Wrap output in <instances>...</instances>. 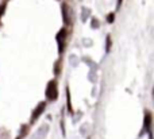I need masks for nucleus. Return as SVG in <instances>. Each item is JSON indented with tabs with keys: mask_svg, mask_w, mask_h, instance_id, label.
Here are the masks:
<instances>
[{
	"mask_svg": "<svg viewBox=\"0 0 154 139\" xmlns=\"http://www.w3.org/2000/svg\"><path fill=\"white\" fill-rule=\"evenodd\" d=\"M57 96H58V89H57V83L56 80H51L50 83L48 84V88H46V97L49 100H56Z\"/></svg>",
	"mask_w": 154,
	"mask_h": 139,
	"instance_id": "f257e3e1",
	"label": "nucleus"
},
{
	"mask_svg": "<svg viewBox=\"0 0 154 139\" xmlns=\"http://www.w3.org/2000/svg\"><path fill=\"white\" fill-rule=\"evenodd\" d=\"M45 107H46V103H39L38 104V107L34 110V112H32V116H31V122H35L38 118H39V115L45 111Z\"/></svg>",
	"mask_w": 154,
	"mask_h": 139,
	"instance_id": "f03ea898",
	"label": "nucleus"
},
{
	"mask_svg": "<svg viewBox=\"0 0 154 139\" xmlns=\"http://www.w3.org/2000/svg\"><path fill=\"white\" fill-rule=\"evenodd\" d=\"M64 37H65V30H62V31L57 35V39H58L60 45H61V50H62V45H64Z\"/></svg>",
	"mask_w": 154,
	"mask_h": 139,
	"instance_id": "7ed1b4c3",
	"label": "nucleus"
},
{
	"mask_svg": "<svg viewBox=\"0 0 154 139\" xmlns=\"http://www.w3.org/2000/svg\"><path fill=\"white\" fill-rule=\"evenodd\" d=\"M150 122H152V116H150V113H147L146 115V123H145V127H146L147 131H149V128H150Z\"/></svg>",
	"mask_w": 154,
	"mask_h": 139,
	"instance_id": "20e7f679",
	"label": "nucleus"
}]
</instances>
